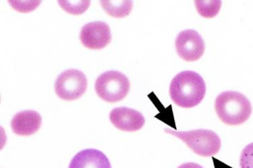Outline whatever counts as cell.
I'll return each instance as SVG.
<instances>
[{"instance_id": "cell-13", "label": "cell", "mask_w": 253, "mask_h": 168, "mask_svg": "<svg viewBox=\"0 0 253 168\" xmlns=\"http://www.w3.org/2000/svg\"><path fill=\"white\" fill-rule=\"evenodd\" d=\"M58 3L63 10L68 14L73 15H80L88 10L90 4V1H67V0H59Z\"/></svg>"}, {"instance_id": "cell-12", "label": "cell", "mask_w": 253, "mask_h": 168, "mask_svg": "<svg viewBox=\"0 0 253 168\" xmlns=\"http://www.w3.org/2000/svg\"><path fill=\"white\" fill-rule=\"evenodd\" d=\"M196 8L203 17L212 18L217 15L221 6V1H195Z\"/></svg>"}, {"instance_id": "cell-7", "label": "cell", "mask_w": 253, "mask_h": 168, "mask_svg": "<svg viewBox=\"0 0 253 168\" xmlns=\"http://www.w3.org/2000/svg\"><path fill=\"white\" fill-rule=\"evenodd\" d=\"M80 39L84 47L90 50H100L112 40L110 28L102 21H95L83 26Z\"/></svg>"}, {"instance_id": "cell-9", "label": "cell", "mask_w": 253, "mask_h": 168, "mask_svg": "<svg viewBox=\"0 0 253 168\" xmlns=\"http://www.w3.org/2000/svg\"><path fill=\"white\" fill-rule=\"evenodd\" d=\"M42 117L35 110H24L18 112L11 121L14 134L19 136H30L36 134L41 128Z\"/></svg>"}, {"instance_id": "cell-3", "label": "cell", "mask_w": 253, "mask_h": 168, "mask_svg": "<svg viewBox=\"0 0 253 168\" xmlns=\"http://www.w3.org/2000/svg\"><path fill=\"white\" fill-rule=\"evenodd\" d=\"M167 134L179 138L196 154L202 157H211L221 148L220 138L213 131L198 129L190 131H176L165 129Z\"/></svg>"}, {"instance_id": "cell-15", "label": "cell", "mask_w": 253, "mask_h": 168, "mask_svg": "<svg viewBox=\"0 0 253 168\" xmlns=\"http://www.w3.org/2000/svg\"><path fill=\"white\" fill-rule=\"evenodd\" d=\"M241 168H253V143L246 146L240 159Z\"/></svg>"}, {"instance_id": "cell-4", "label": "cell", "mask_w": 253, "mask_h": 168, "mask_svg": "<svg viewBox=\"0 0 253 168\" xmlns=\"http://www.w3.org/2000/svg\"><path fill=\"white\" fill-rule=\"evenodd\" d=\"M130 81L118 71H105L96 79L95 89L98 97L109 103L123 101L130 91Z\"/></svg>"}, {"instance_id": "cell-5", "label": "cell", "mask_w": 253, "mask_h": 168, "mask_svg": "<svg viewBox=\"0 0 253 168\" xmlns=\"http://www.w3.org/2000/svg\"><path fill=\"white\" fill-rule=\"evenodd\" d=\"M87 86V79L82 71L70 69L59 75L55 81V91L60 99L73 101L82 97Z\"/></svg>"}, {"instance_id": "cell-11", "label": "cell", "mask_w": 253, "mask_h": 168, "mask_svg": "<svg viewBox=\"0 0 253 168\" xmlns=\"http://www.w3.org/2000/svg\"><path fill=\"white\" fill-rule=\"evenodd\" d=\"M100 3L107 14L117 18H123L129 15L133 7L132 1L101 0Z\"/></svg>"}, {"instance_id": "cell-16", "label": "cell", "mask_w": 253, "mask_h": 168, "mask_svg": "<svg viewBox=\"0 0 253 168\" xmlns=\"http://www.w3.org/2000/svg\"><path fill=\"white\" fill-rule=\"evenodd\" d=\"M178 168H203L202 166L196 163H186L179 166Z\"/></svg>"}, {"instance_id": "cell-2", "label": "cell", "mask_w": 253, "mask_h": 168, "mask_svg": "<svg viewBox=\"0 0 253 168\" xmlns=\"http://www.w3.org/2000/svg\"><path fill=\"white\" fill-rule=\"evenodd\" d=\"M215 109L219 119L230 126L245 123L252 113L249 100L243 94L234 91L219 94L215 100Z\"/></svg>"}, {"instance_id": "cell-6", "label": "cell", "mask_w": 253, "mask_h": 168, "mask_svg": "<svg viewBox=\"0 0 253 168\" xmlns=\"http://www.w3.org/2000/svg\"><path fill=\"white\" fill-rule=\"evenodd\" d=\"M179 56L188 62L199 60L205 52V42L197 31L188 29L179 33L175 42Z\"/></svg>"}, {"instance_id": "cell-1", "label": "cell", "mask_w": 253, "mask_h": 168, "mask_svg": "<svg viewBox=\"0 0 253 168\" xmlns=\"http://www.w3.org/2000/svg\"><path fill=\"white\" fill-rule=\"evenodd\" d=\"M206 94L204 79L197 72L184 71L175 75L169 86V95L177 106L193 108L200 104Z\"/></svg>"}, {"instance_id": "cell-10", "label": "cell", "mask_w": 253, "mask_h": 168, "mask_svg": "<svg viewBox=\"0 0 253 168\" xmlns=\"http://www.w3.org/2000/svg\"><path fill=\"white\" fill-rule=\"evenodd\" d=\"M68 168H112L108 157L95 149H86L75 155Z\"/></svg>"}, {"instance_id": "cell-14", "label": "cell", "mask_w": 253, "mask_h": 168, "mask_svg": "<svg viewBox=\"0 0 253 168\" xmlns=\"http://www.w3.org/2000/svg\"><path fill=\"white\" fill-rule=\"evenodd\" d=\"M12 8L20 13H29L38 8L42 1H8Z\"/></svg>"}, {"instance_id": "cell-8", "label": "cell", "mask_w": 253, "mask_h": 168, "mask_svg": "<svg viewBox=\"0 0 253 168\" xmlns=\"http://www.w3.org/2000/svg\"><path fill=\"white\" fill-rule=\"evenodd\" d=\"M110 119L114 127L126 132L140 130L145 123V117L140 112L124 106L113 109L110 112Z\"/></svg>"}]
</instances>
